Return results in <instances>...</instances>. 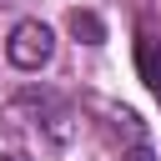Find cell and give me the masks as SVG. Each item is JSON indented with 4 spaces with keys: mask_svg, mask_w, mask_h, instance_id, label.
Here are the masks:
<instances>
[{
    "mask_svg": "<svg viewBox=\"0 0 161 161\" xmlns=\"http://www.w3.org/2000/svg\"><path fill=\"white\" fill-rule=\"evenodd\" d=\"M5 55H10L15 70H40V65L55 55V35H50V25H40V20H20V25L10 30V40H5Z\"/></svg>",
    "mask_w": 161,
    "mask_h": 161,
    "instance_id": "6da1fadb",
    "label": "cell"
},
{
    "mask_svg": "<svg viewBox=\"0 0 161 161\" xmlns=\"http://www.w3.org/2000/svg\"><path fill=\"white\" fill-rule=\"evenodd\" d=\"M136 65H141V80L151 91H161V40L156 35H141L136 40Z\"/></svg>",
    "mask_w": 161,
    "mask_h": 161,
    "instance_id": "7a4b0ae2",
    "label": "cell"
},
{
    "mask_svg": "<svg viewBox=\"0 0 161 161\" xmlns=\"http://www.w3.org/2000/svg\"><path fill=\"white\" fill-rule=\"evenodd\" d=\"M65 25H70V35H75L80 45H101V40H106V25H101L96 10H70Z\"/></svg>",
    "mask_w": 161,
    "mask_h": 161,
    "instance_id": "3957f363",
    "label": "cell"
},
{
    "mask_svg": "<svg viewBox=\"0 0 161 161\" xmlns=\"http://www.w3.org/2000/svg\"><path fill=\"white\" fill-rule=\"evenodd\" d=\"M121 161H156V151H151V146H146V141H136V146H131V151H126V156H121Z\"/></svg>",
    "mask_w": 161,
    "mask_h": 161,
    "instance_id": "277c9868",
    "label": "cell"
},
{
    "mask_svg": "<svg viewBox=\"0 0 161 161\" xmlns=\"http://www.w3.org/2000/svg\"><path fill=\"white\" fill-rule=\"evenodd\" d=\"M0 161H30V156H20V151H0Z\"/></svg>",
    "mask_w": 161,
    "mask_h": 161,
    "instance_id": "5b68a950",
    "label": "cell"
}]
</instances>
